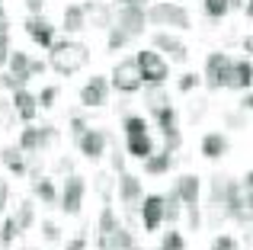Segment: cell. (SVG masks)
<instances>
[{
  "mask_svg": "<svg viewBox=\"0 0 253 250\" xmlns=\"http://www.w3.org/2000/svg\"><path fill=\"white\" fill-rule=\"evenodd\" d=\"M48 64L58 71L61 77H74L77 71H84L90 64V48L84 42H74V39H58L48 48Z\"/></svg>",
  "mask_w": 253,
  "mask_h": 250,
  "instance_id": "6da1fadb",
  "label": "cell"
},
{
  "mask_svg": "<svg viewBox=\"0 0 253 250\" xmlns=\"http://www.w3.org/2000/svg\"><path fill=\"white\" fill-rule=\"evenodd\" d=\"M148 23L151 26H167V29H189L192 19H189V10L173 0H157V3L148 6Z\"/></svg>",
  "mask_w": 253,
  "mask_h": 250,
  "instance_id": "7a4b0ae2",
  "label": "cell"
},
{
  "mask_svg": "<svg viewBox=\"0 0 253 250\" xmlns=\"http://www.w3.org/2000/svg\"><path fill=\"white\" fill-rule=\"evenodd\" d=\"M112 90H119L122 96H131L144 87V77H141V68H138L135 58H122V61L112 68Z\"/></svg>",
  "mask_w": 253,
  "mask_h": 250,
  "instance_id": "3957f363",
  "label": "cell"
},
{
  "mask_svg": "<svg viewBox=\"0 0 253 250\" xmlns=\"http://www.w3.org/2000/svg\"><path fill=\"white\" fill-rule=\"evenodd\" d=\"M135 61H138V68H141L144 83H167L170 81V64H167V58H164L157 48L138 51Z\"/></svg>",
  "mask_w": 253,
  "mask_h": 250,
  "instance_id": "277c9868",
  "label": "cell"
},
{
  "mask_svg": "<svg viewBox=\"0 0 253 250\" xmlns=\"http://www.w3.org/2000/svg\"><path fill=\"white\" fill-rule=\"evenodd\" d=\"M154 116V122H157V128H161V135H164V148L167 151H179V144H183V131H179V113H176V106H164V109H157V113H151Z\"/></svg>",
  "mask_w": 253,
  "mask_h": 250,
  "instance_id": "5b68a950",
  "label": "cell"
},
{
  "mask_svg": "<svg viewBox=\"0 0 253 250\" xmlns=\"http://www.w3.org/2000/svg\"><path fill=\"white\" fill-rule=\"evenodd\" d=\"M116 26H122L131 39L144 36V29H148V6H144V3H119Z\"/></svg>",
  "mask_w": 253,
  "mask_h": 250,
  "instance_id": "8992f818",
  "label": "cell"
},
{
  "mask_svg": "<svg viewBox=\"0 0 253 250\" xmlns=\"http://www.w3.org/2000/svg\"><path fill=\"white\" fill-rule=\"evenodd\" d=\"M84 193H86V180L77 176V173H68L64 176V186H61V202H58V208H61L64 215H81Z\"/></svg>",
  "mask_w": 253,
  "mask_h": 250,
  "instance_id": "52a82bcc",
  "label": "cell"
},
{
  "mask_svg": "<svg viewBox=\"0 0 253 250\" xmlns=\"http://www.w3.org/2000/svg\"><path fill=\"white\" fill-rule=\"evenodd\" d=\"M231 61L234 58L224 55V51H211L209 58H205V71H202V81L209 90H224V83H228V71H231Z\"/></svg>",
  "mask_w": 253,
  "mask_h": 250,
  "instance_id": "ba28073f",
  "label": "cell"
},
{
  "mask_svg": "<svg viewBox=\"0 0 253 250\" xmlns=\"http://www.w3.org/2000/svg\"><path fill=\"white\" fill-rule=\"evenodd\" d=\"M138 218H141V228L148 234L161 231V225L167 221V196H148L138 206Z\"/></svg>",
  "mask_w": 253,
  "mask_h": 250,
  "instance_id": "9c48e42d",
  "label": "cell"
},
{
  "mask_svg": "<svg viewBox=\"0 0 253 250\" xmlns=\"http://www.w3.org/2000/svg\"><path fill=\"white\" fill-rule=\"evenodd\" d=\"M151 48L164 51L173 64H186V61H189V48H186V45L179 42L173 32H167V29H161V32H154V36H151Z\"/></svg>",
  "mask_w": 253,
  "mask_h": 250,
  "instance_id": "30bf717a",
  "label": "cell"
},
{
  "mask_svg": "<svg viewBox=\"0 0 253 250\" xmlns=\"http://www.w3.org/2000/svg\"><path fill=\"white\" fill-rule=\"evenodd\" d=\"M109 90H112V81L109 77H90V81L81 87V106L86 109H99L103 103H109Z\"/></svg>",
  "mask_w": 253,
  "mask_h": 250,
  "instance_id": "8fae6325",
  "label": "cell"
},
{
  "mask_svg": "<svg viewBox=\"0 0 253 250\" xmlns=\"http://www.w3.org/2000/svg\"><path fill=\"white\" fill-rule=\"evenodd\" d=\"M58 138V128L55 125H42V128H36V125H29V128L19 131V148L26 151V154H32V151H45L51 141Z\"/></svg>",
  "mask_w": 253,
  "mask_h": 250,
  "instance_id": "7c38bea8",
  "label": "cell"
},
{
  "mask_svg": "<svg viewBox=\"0 0 253 250\" xmlns=\"http://www.w3.org/2000/svg\"><path fill=\"white\" fill-rule=\"evenodd\" d=\"M109 131L106 128H86L81 138H77V148H81V154L86 161H99V157L106 154V144H109Z\"/></svg>",
  "mask_w": 253,
  "mask_h": 250,
  "instance_id": "4fadbf2b",
  "label": "cell"
},
{
  "mask_svg": "<svg viewBox=\"0 0 253 250\" xmlns=\"http://www.w3.org/2000/svg\"><path fill=\"white\" fill-rule=\"evenodd\" d=\"M23 26H26V32H29V39H32V42L39 45V48H45V51H48L51 45L58 42V39H55V26H51L48 19L42 16V13H39V16H32V13H29Z\"/></svg>",
  "mask_w": 253,
  "mask_h": 250,
  "instance_id": "5bb4252c",
  "label": "cell"
},
{
  "mask_svg": "<svg viewBox=\"0 0 253 250\" xmlns=\"http://www.w3.org/2000/svg\"><path fill=\"white\" fill-rule=\"evenodd\" d=\"M116 193H119V199L125 202V208H138L144 202V189H141V180H138L135 173H119V180H116Z\"/></svg>",
  "mask_w": 253,
  "mask_h": 250,
  "instance_id": "9a60e30c",
  "label": "cell"
},
{
  "mask_svg": "<svg viewBox=\"0 0 253 250\" xmlns=\"http://www.w3.org/2000/svg\"><path fill=\"white\" fill-rule=\"evenodd\" d=\"M224 90H253V58H234L228 71V83Z\"/></svg>",
  "mask_w": 253,
  "mask_h": 250,
  "instance_id": "2e32d148",
  "label": "cell"
},
{
  "mask_svg": "<svg viewBox=\"0 0 253 250\" xmlns=\"http://www.w3.org/2000/svg\"><path fill=\"white\" fill-rule=\"evenodd\" d=\"M84 10H86V26H93V29H112L116 26V13L103 0H86Z\"/></svg>",
  "mask_w": 253,
  "mask_h": 250,
  "instance_id": "e0dca14e",
  "label": "cell"
},
{
  "mask_svg": "<svg viewBox=\"0 0 253 250\" xmlns=\"http://www.w3.org/2000/svg\"><path fill=\"white\" fill-rule=\"evenodd\" d=\"M10 100H13V109H16L19 122L32 125V119H36V113H39V96H36V93H29L26 87H19L16 93L10 96Z\"/></svg>",
  "mask_w": 253,
  "mask_h": 250,
  "instance_id": "ac0fdd59",
  "label": "cell"
},
{
  "mask_svg": "<svg viewBox=\"0 0 253 250\" xmlns=\"http://www.w3.org/2000/svg\"><path fill=\"white\" fill-rule=\"evenodd\" d=\"M96 247L99 250H138V241H135V234H131V228L119 225L109 238H96Z\"/></svg>",
  "mask_w": 253,
  "mask_h": 250,
  "instance_id": "d6986e66",
  "label": "cell"
},
{
  "mask_svg": "<svg viewBox=\"0 0 253 250\" xmlns=\"http://www.w3.org/2000/svg\"><path fill=\"white\" fill-rule=\"evenodd\" d=\"M228 148H231V141H228L224 131H205V135H202V157H209V161L224 157Z\"/></svg>",
  "mask_w": 253,
  "mask_h": 250,
  "instance_id": "ffe728a7",
  "label": "cell"
},
{
  "mask_svg": "<svg viewBox=\"0 0 253 250\" xmlns=\"http://www.w3.org/2000/svg\"><path fill=\"white\" fill-rule=\"evenodd\" d=\"M154 138H151V131H144V135H128L125 138V154L138 157V161H148L151 154H154Z\"/></svg>",
  "mask_w": 253,
  "mask_h": 250,
  "instance_id": "44dd1931",
  "label": "cell"
},
{
  "mask_svg": "<svg viewBox=\"0 0 253 250\" xmlns=\"http://www.w3.org/2000/svg\"><path fill=\"white\" fill-rule=\"evenodd\" d=\"M173 189L179 193L183 206H199V193H202V183H199V176H192V173H183L176 183H173Z\"/></svg>",
  "mask_w": 253,
  "mask_h": 250,
  "instance_id": "7402d4cb",
  "label": "cell"
},
{
  "mask_svg": "<svg viewBox=\"0 0 253 250\" xmlns=\"http://www.w3.org/2000/svg\"><path fill=\"white\" fill-rule=\"evenodd\" d=\"M61 29L68 32V36H77L81 29H86V10H84V3H71V6H64Z\"/></svg>",
  "mask_w": 253,
  "mask_h": 250,
  "instance_id": "603a6c76",
  "label": "cell"
},
{
  "mask_svg": "<svg viewBox=\"0 0 253 250\" xmlns=\"http://www.w3.org/2000/svg\"><path fill=\"white\" fill-rule=\"evenodd\" d=\"M170 167H173V151H167V148L154 151V154L144 161V173L148 176H164V173H170Z\"/></svg>",
  "mask_w": 253,
  "mask_h": 250,
  "instance_id": "cb8c5ba5",
  "label": "cell"
},
{
  "mask_svg": "<svg viewBox=\"0 0 253 250\" xmlns=\"http://www.w3.org/2000/svg\"><path fill=\"white\" fill-rule=\"evenodd\" d=\"M32 193H36V199L45 202V206H58V202H61V193H58V186L48 176H36V180H32Z\"/></svg>",
  "mask_w": 253,
  "mask_h": 250,
  "instance_id": "d4e9b609",
  "label": "cell"
},
{
  "mask_svg": "<svg viewBox=\"0 0 253 250\" xmlns=\"http://www.w3.org/2000/svg\"><path fill=\"white\" fill-rule=\"evenodd\" d=\"M0 161L6 164V170H10L13 176H26V151L19 148V144L3 148V151H0Z\"/></svg>",
  "mask_w": 253,
  "mask_h": 250,
  "instance_id": "484cf974",
  "label": "cell"
},
{
  "mask_svg": "<svg viewBox=\"0 0 253 250\" xmlns=\"http://www.w3.org/2000/svg\"><path fill=\"white\" fill-rule=\"evenodd\" d=\"M144 103H148V113H157V109L170 106L167 83H148V93H144Z\"/></svg>",
  "mask_w": 253,
  "mask_h": 250,
  "instance_id": "4316f807",
  "label": "cell"
},
{
  "mask_svg": "<svg viewBox=\"0 0 253 250\" xmlns=\"http://www.w3.org/2000/svg\"><path fill=\"white\" fill-rule=\"evenodd\" d=\"M6 64H10V74H16L23 83L32 77V58L26 55V51H13V55H10V61H6Z\"/></svg>",
  "mask_w": 253,
  "mask_h": 250,
  "instance_id": "83f0119b",
  "label": "cell"
},
{
  "mask_svg": "<svg viewBox=\"0 0 253 250\" xmlns=\"http://www.w3.org/2000/svg\"><path fill=\"white\" fill-rule=\"evenodd\" d=\"M122 225V221L116 218V208L112 206H103V212H99V221H96V238H109L116 228Z\"/></svg>",
  "mask_w": 253,
  "mask_h": 250,
  "instance_id": "f1b7e54d",
  "label": "cell"
},
{
  "mask_svg": "<svg viewBox=\"0 0 253 250\" xmlns=\"http://www.w3.org/2000/svg\"><path fill=\"white\" fill-rule=\"evenodd\" d=\"M13 218H16V225L23 228V231H29V228L36 225V202H32V199H23L16 206V215H13Z\"/></svg>",
  "mask_w": 253,
  "mask_h": 250,
  "instance_id": "f546056e",
  "label": "cell"
},
{
  "mask_svg": "<svg viewBox=\"0 0 253 250\" xmlns=\"http://www.w3.org/2000/svg\"><path fill=\"white\" fill-rule=\"evenodd\" d=\"M128 42H131L128 32H125L122 26H112V29H109V39H106V48H109V51H122Z\"/></svg>",
  "mask_w": 253,
  "mask_h": 250,
  "instance_id": "4dcf8cb0",
  "label": "cell"
},
{
  "mask_svg": "<svg viewBox=\"0 0 253 250\" xmlns=\"http://www.w3.org/2000/svg\"><path fill=\"white\" fill-rule=\"evenodd\" d=\"M202 6L209 19H224L231 13V0H202Z\"/></svg>",
  "mask_w": 253,
  "mask_h": 250,
  "instance_id": "1f68e13d",
  "label": "cell"
},
{
  "mask_svg": "<svg viewBox=\"0 0 253 250\" xmlns=\"http://www.w3.org/2000/svg\"><path fill=\"white\" fill-rule=\"evenodd\" d=\"M19 231H23V228L16 225V218H13V215H10V218H3V225H0V247H10L13 241H16Z\"/></svg>",
  "mask_w": 253,
  "mask_h": 250,
  "instance_id": "d6a6232c",
  "label": "cell"
},
{
  "mask_svg": "<svg viewBox=\"0 0 253 250\" xmlns=\"http://www.w3.org/2000/svg\"><path fill=\"white\" fill-rule=\"evenodd\" d=\"M122 131H125V138L128 135H144V131H148V119H141V116H125Z\"/></svg>",
  "mask_w": 253,
  "mask_h": 250,
  "instance_id": "836d02e7",
  "label": "cell"
},
{
  "mask_svg": "<svg viewBox=\"0 0 253 250\" xmlns=\"http://www.w3.org/2000/svg\"><path fill=\"white\" fill-rule=\"evenodd\" d=\"M93 180H96V193H99V199H103L106 206H109V199H112V176L106 173V170H99V173L93 176Z\"/></svg>",
  "mask_w": 253,
  "mask_h": 250,
  "instance_id": "e575fe53",
  "label": "cell"
},
{
  "mask_svg": "<svg viewBox=\"0 0 253 250\" xmlns=\"http://www.w3.org/2000/svg\"><path fill=\"white\" fill-rule=\"evenodd\" d=\"M16 109H13V100H3L0 96V128H13V122H16Z\"/></svg>",
  "mask_w": 253,
  "mask_h": 250,
  "instance_id": "d590c367",
  "label": "cell"
},
{
  "mask_svg": "<svg viewBox=\"0 0 253 250\" xmlns=\"http://www.w3.org/2000/svg\"><path fill=\"white\" fill-rule=\"evenodd\" d=\"M224 125H228V128H247V113H244V109L224 113Z\"/></svg>",
  "mask_w": 253,
  "mask_h": 250,
  "instance_id": "8d00e7d4",
  "label": "cell"
},
{
  "mask_svg": "<svg viewBox=\"0 0 253 250\" xmlns=\"http://www.w3.org/2000/svg\"><path fill=\"white\" fill-rule=\"evenodd\" d=\"M209 250H241V244H237V238H231V234H218Z\"/></svg>",
  "mask_w": 253,
  "mask_h": 250,
  "instance_id": "74e56055",
  "label": "cell"
},
{
  "mask_svg": "<svg viewBox=\"0 0 253 250\" xmlns=\"http://www.w3.org/2000/svg\"><path fill=\"white\" fill-rule=\"evenodd\" d=\"M199 83H202V77H199V74H183L176 81V90H179V93H192Z\"/></svg>",
  "mask_w": 253,
  "mask_h": 250,
  "instance_id": "f35d334b",
  "label": "cell"
},
{
  "mask_svg": "<svg viewBox=\"0 0 253 250\" xmlns=\"http://www.w3.org/2000/svg\"><path fill=\"white\" fill-rule=\"evenodd\" d=\"M19 87H26V83L19 81L16 74H10V71H3V74H0V90H10V93H16Z\"/></svg>",
  "mask_w": 253,
  "mask_h": 250,
  "instance_id": "ab89813d",
  "label": "cell"
},
{
  "mask_svg": "<svg viewBox=\"0 0 253 250\" xmlns=\"http://www.w3.org/2000/svg\"><path fill=\"white\" fill-rule=\"evenodd\" d=\"M42 238L48 241V244H58V241H61V228H58L55 221H42Z\"/></svg>",
  "mask_w": 253,
  "mask_h": 250,
  "instance_id": "60d3db41",
  "label": "cell"
},
{
  "mask_svg": "<svg viewBox=\"0 0 253 250\" xmlns=\"http://www.w3.org/2000/svg\"><path fill=\"white\" fill-rule=\"evenodd\" d=\"M55 100H58V87H42V93H39V109L55 106Z\"/></svg>",
  "mask_w": 253,
  "mask_h": 250,
  "instance_id": "b9f144b4",
  "label": "cell"
},
{
  "mask_svg": "<svg viewBox=\"0 0 253 250\" xmlns=\"http://www.w3.org/2000/svg\"><path fill=\"white\" fill-rule=\"evenodd\" d=\"M109 167H112V173H125V154H122V148H112L109 151Z\"/></svg>",
  "mask_w": 253,
  "mask_h": 250,
  "instance_id": "7bdbcfd3",
  "label": "cell"
},
{
  "mask_svg": "<svg viewBox=\"0 0 253 250\" xmlns=\"http://www.w3.org/2000/svg\"><path fill=\"white\" fill-rule=\"evenodd\" d=\"M205 113H209V100H205V96L196 100V103H189V122H199Z\"/></svg>",
  "mask_w": 253,
  "mask_h": 250,
  "instance_id": "ee69618b",
  "label": "cell"
},
{
  "mask_svg": "<svg viewBox=\"0 0 253 250\" xmlns=\"http://www.w3.org/2000/svg\"><path fill=\"white\" fill-rule=\"evenodd\" d=\"M86 128H90V125H86L84 116H71V135H74V138H81Z\"/></svg>",
  "mask_w": 253,
  "mask_h": 250,
  "instance_id": "f6af8a7d",
  "label": "cell"
},
{
  "mask_svg": "<svg viewBox=\"0 0 253 250\" xmlns=\"http://www.w3.org/2000/svg\"><path fill=\"white\" fill-rule=\"evenodd\" d=\"M10 55H13V48H10V36H0V68L10 61Z\"/></svg>",
  "mask_w": 253,
  "mask_h": 250,
  "instance_id": "bcb514c9",
  "label": "cell"
},
{
  "mask_svg": "<svg viewBox=\"0 0 253 250\" xmlns=\"http://www.w3.org/2000/svg\"><path fill=\"white\" fill-rule=\"evenodd\" d=\"M64 250H86V234H77V238H71Z\"/></svg>",
  "mask_w": 253,
  "mask_h": 250,
  "instance_id": "7dc6e473",
  "label": "cell"
},
{
  "mask_svg": "<svg viewBox=\"0 0 253 250\" xmlns=\"http://www.w3.org/2000/svg\"><path fill=\"white\" fill-rule=\"evenodd\" d=\"M186 215H189V228L202 225V215H199V206H186Z\"/></svg>",
  "mask_w": 253,
  "mask_h": 250,
  "instance_id": "c3c4849f",
  "label": "cell"
},
{
  "mask_svg": "<svg viewBox=\"0 0 253 250\" xmlns=\"http://www.w3.org/2000/svg\"><path fill=\"white\" fill-rule=\"evenodd\" d=\"M241 109H244V113H253V90H244V96H241Z\"/></svg>",
  "mask_w": 253,
  "mask_h": 250,
  "instance_id": "681fc988",
  "label": "cell"
},
{
  "mask_svg": "<svg viewBox=\"0 0 253 250\" xmlns=\"http://www.w3.org/2000/svg\"><path fill=\"white\" fill-rule=\"evenodd\" d=\"M0 36H10V19H6L3 3H0Z\"/></svg>",
  "mask_w": 253,
  "mask_h": 250,
  "instance_id": "f907efd6",
  "label": "cell"
},
{
  "mask_svg": "<svg viewBox=\"0 0 253 250\" xmlns=\"http://www.w3.org/2000/svg\"><path fill=\"white\" fill-rule=\"evenodd\" d=\"M6 199H10V186L0 180V215H3V208H6Z\"/></svg>",
  "mask_w": 253,
  "mask_h": 250,
  "instance_id": "816d5d0a",
  "label": "cell"
},
{
  "mask_svg": "<svg viewBox=\"0 0 253 250\" xmlns=\"http://www.w3.org/2000/svg\"><path fill=\"white\" fill-rule=\"evenodd\" d=\"M58 170H61V173H74V164L68 161V157H58V164H55Z\"/></svg>",
  "mask_w": 253,
  "mask_h": 250,
  "instance_id": "f5cc1de1",
  "label": "cell"
},
{
  "mask_svg": "<svg viewBox=\"0 0 253 250\" xmlns=\"http://www.w3.org/2000/svg\"><path fill=\"white\" fill-rule=\"evenodd\" d=\"M244 208L253 212V189H244Z\"/></svg>",
  "mask_w": 253,
  "mask_h": 250,
  "instance_id": "db71d44e",
  "label": "cell"
},
{
  "mask_svg": "<svg viewBox=\"0 0 253 250\" xmlns=\"http://www.w3.org/2000/svg\"><path fill=\"white\" fill-rule=\"evenodd\" d=\"M241 186H244V189H253V170H247V173H244Z\"/></svg>",
  "mask_w": 253,
  "mask_h": 250,
  "instance_id": "11a10c76",
  "label": "cell"
},
{
  "mask_svg": "<svg viewBox=\"0 0 253 250\" xmlns=\"http://www.w3.org/2000/svg\"><path fill=\"white\" fill-rule=\"evenodd\" d=\"M42 71H45V61H32V77L42 74Z\"/></svg>",
  "mask_w": 253,
  "mask_h": 250,
  "instance_id": "9f6ffc18",
  "label": "cell"
},
{
  "mask_svg": "<svg viewBox=\"0 0 253 250\" xmlns=\"http://www.w3.org/2000/svg\"><path fill=\"white\" fill-rule=\"evenodd\" d=\"M244 13H247V16L253 19V0H247V3H244Z\"/></svg>",
  "mask_w": 253,
  "mask_h": 250,
  "instance_id": "6f0895ef",
  "label": "cell"
},
{
  "mask_svg": "<svg viewBox=\"0 0 253 250\" xmlns=\"http://www.w3.org/2000/svg\"><path fill=\"white\" fill-rule=\"evenodd\" d=\"M119 3H144V0H119Z\"/></svg>",
  "mask_w": 253,
  "mask_h": 250,
  "instance_id": "680465c9",
  "label": "cell"
},
{
  "mask_svg": "<svg viewBox=\"0 0 253 250\" xmlns=\"http://www.w3.org/2000/svg\"><path fill=\"white\" fill-rule=\"evenodd\" d=\"M19 250H32V247H19Z\"/></svg>",
  "mask_w": 253,
  "mask_h": 250,
  "instance_id": "91938a15",
  "label": "cell"
}]
</instances>
